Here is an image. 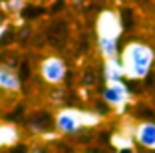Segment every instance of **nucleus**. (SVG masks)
<instances>
[{
  "label": "nucleus",
  "mask_w": 155,
  "mask_h": 153,
  "mask_svg": "<svg viewBox=\"0 0 155 153\" xmlns=\"http://www.w3.org/2000/svg\"><path fill=\"white\" fill-rule=\"evenodd\" d=\"M119 62L123 66L125 78L129 80H143L151 74V66L155 62L153 50L143 42H129L123 48Z\"/></svg>",
  "instance_id": "1"
},
{
  "label": "nucleus",
  "mask_w": 155,
  "mask_h": 153,
  "mask_svg": "<svg viewBox=\"0 0 155 153\" xmlns=\"http://www.w3.org/2000/svg\"><path fill=\"white\" fill-rule=\"evenodd\" d=\"M101 22L107 26V30L100 28V36H97V48L105 60L119 58V36H121V24L117 22L111 12L101 14Z\"/></svg>",
  "instance_id": "2"
},
{
  "label": "nucleus",
  "mask_w": 155,
  "mask_h": 153,
  "mask_svg": "<svg viewBox=\"0 0 155 153\" xmlns=\"http://www.w3.org/2000/svg\"><path fill=\"white\" fill-rule=\"evenodd\" d=\"M54 125L60 133L64 135H74L84 127V115L76 109H64L60 111L54 119Z\"/></svg>",
  "instance_id": "3"
},
{
  "label": "nucleus",
  "mask_w": 155,
  "mask_h": 153,
  "mask_svg": "<svg viewBox=\"0 0 155 153\" xmlns=\"http://www.w3.org/2000/svg\"><path fill=\"white\" fill-rule=\"evenodd\" d=\"M66 72H68L66 62L60 60V58H56V56H50V58H46L44 62L40 64L42 78H44L48 84H52V86H58L60 81H64Z\"/></svg>",
  "instance_id": "4"
},
{
  "label": "nucleus",
  "mask_w": 155,
  "mask_h": 153,
  "mask_svg": "<svg viewBox=\"0 0 155 153\" xmlns=\"http://www.w3.org/2000/svg\"><path fill=\"white\" fill-rule=\"evenodd\" d=\"M101 99H104L107 105H123L129 99V86L125 81H114V84H107V86L101 90Z\"/></svg>",
  "instance_id": "5"
},
{
  "label": "nucleus",
  "mask_w": 155,
  "mask_h": 153,
  "mask_svg": "<svg viewBox=\"0 0 155 153\" xmlns=\"http://www.w3.org/2000/svg\"><path fill=\"white\" fill-rule=\"evenodd\" d=\"M135 135V141L141 147L149 149V151H155V121H143L135 127L133 131Z\"/></svg>",
  "instance_id": "6"
},
{
  "label": "nucleus",
  "mask_w": 155,
  "mask_h": 153,
  "mask_svg": "<svg viewBox=\"0 0 155 153\" xmlns=\"http://www.w3.org/2000/svg\"><path fill=\"white\" fill-rule=\"evenodd\" d=\"M20 84H22V80L14 70H10L8 66H0V90H20Z\"/></svg>",
  "instance_id": "7"
},
{
  "label": "nucleus",
  "mask_w": 155,
  "mask_h": 153,
  "mask_svg": "<svg viewBox=\"0 0 155 153\" xmlns=\"http://www.w3.org/2000/svg\"><path fill=\"white\" fill-rule=\"evenodd\" d=\"M104 76H105V80H107V84H114V81H123L125 72H123V66H121V62H119V58L105 60Z\"/></svg>",
  "instance_id": "8"
},
{
  "label": "nucleus",
  "mask_w": 155,
  "mask_h": 153,
  "mask_svg": "<svg viewBox=\"0 0 155 153\" xmlns=\"http://www.w3.org/2000/svg\"><path fill=\"white\" fill-rule=\"evenodd\" d=\"M117 153H135V149L133 147H119Z\"/></svg>",
  "instance_id": "9"
},
{
  "label": "nucleus",
  "mask_w": 155,
  "mask_h": 153,
  "mask_svg": "<svg viewBox=\"0 0 155 153\" xmlns=\"http://www.w3.org/2000/svg\"><path fill=\"white\" fill-rule=\"evenodd\" d=\"M4 34H6V28L0 26V44H2V40H4Z\"/></svg>",
  "instance_id": "10"
}]
</instances>
